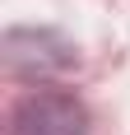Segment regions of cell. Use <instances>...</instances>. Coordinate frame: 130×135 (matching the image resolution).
<instances>
[{
    "label": "cell",
    "instance_id": "6da1fadb",
    "mask_svg": "<svg viewBox=\"0 0 130 135\" xmlns=\"http://www.w3.org/2000/svg\"><path fill=\"white\" fill-rule=\"evenodd\" d=\"M79 56L74 47L47 28H9L5 33V65L23 79H51V75H65Z\"/></svg>",
    "mask_w": 130,
    "mask_h": 135
},
{
    "label": "cell",
    "instance_id": "7a4b0ae2",
    "mask_svg": "<svg viewBox=\"0 0 130 135\" xmlns=\"http://www.w3.org/2000/svg\"><path fill=\"white\" fill-rule=\"evenodd\" d=\"M14 135H88V112L74 93L37 89L14 112Z\"/></svg>",
    "mask_w": 130,
    "mask_h": 135
}]
</instances>
